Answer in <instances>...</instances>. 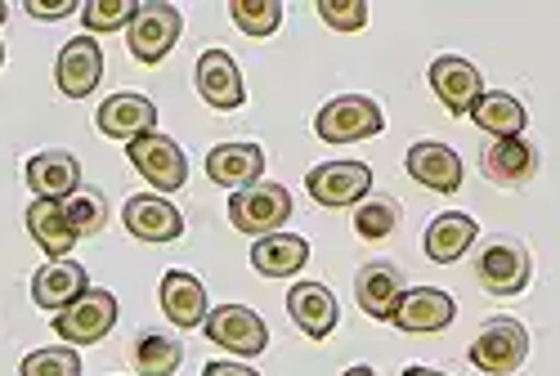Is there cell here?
Listing matches in <instances>:
<instances>
[{
	"label": "cell",
	"mask_w": 560,
	"mask_h": 376,
	"mask_svg": "<svg viewBox=\"0 0 560 376\" xmlns=\"http://www.w3.org/2000/svg\"><path fill=\"white\" fill-rule=\"evenodd\" d=\"M288 220H292V193L283 184H252L229 198V224L238 233L265 238V233H278Z\"/></svg>",
	"instance_id": "obj_1"
},
{
	"label": "cell",
	"mask_w": 560,
	"mask_h": 376,
	"mask_svg": "<svg viewBox=\"0 0 560 376\" xmlns=\"http://www.w3.org/2000/svg\"><path fill=\"white\" fill-rule=\"evenodd\" d=\"M117 327V296L104 292V287H90L81 292L68 309L55 314V332L59 341H72V345H95L104 341Z\"/></svg>",
	"instance_id": "obj_2"
},
{
	"label": "cell",
	"mask_w": 560,
	"mask_h": 376,
	"mask_svg": "<svg viewBox=\"0 0 560 376\" xmlns=\"http://www.w3.org/2000/svg\"><path fill=\"white\" fill-rule=\"evenodd\" d=\"M179 10L175 5H162V0H149V5H139L130 27H126V45H130V55L139 63H162L171 50H175V40H179Z\"/></svg>",
	"instance_id": "obj_3"
},
{
	"label": "cell",
	"mask_w": 560,
	"mask_h": 376,
	"mask_svg": "<svg viewBox=\"0 0 560 376\" xmlns=\"http://www.w3.org/2000/svg\"><path fill=\"white\" fill-rule=\"evenodd\" d=\"M382 126H386L382 108L363 99V94H341V99L323 104V113L314 117V130L323 144H354V139L382 134Z\"/></svg>",
	"instance_id": "obj_4"
},
{
	"label": "cell",
	"mask_w": 560,
	"mask_h": 376,
	"mask_svg": "<svg viewBox=\"0 0 560 376\" xmlns=\"http://www.w3.org/2000/svg\"><path fill=\"white\" fill-rule=\"evenodd\" d=\"M202 332H207V341H215L220 350L243 354V359H256V354H265V345H269L265 318H260L256 309H247V305H220V309H211L207 322H202Z\"/></svg>",
	"instance_id": "obj_5"
},
{
	"label": "cell",
	"mask_w": 560,
	"mask_h": 376,
	"mask_svg": "<svg viewBox=\"0 0 560 376\" xmlns=\"http://www.w3.org/2000/svg\"><path fill=\"white\" fill-rule=\"evenodd\" d=\"M529 359V332L516 318H493L480 327V337L471 345V363L489 376H511Z\"/></svg>",
	"instance_id": "obj_6"
},
{
	"label": "cell",
	"mask_w": 560,
	"mask_h": 376,
	"mask_svg": "<svg viewBox=\"0 0 560 376\" xmlns=\"http://www.w3.org/2000/svg\"><path fill=\"white\" fill-rule=\"evenodd\" d=\"M130 149V162H135V171L144 175L158 193H179L184 188V179H189V162H184V149L175 144L171 134H144V139H135V144H126Z\"/></svg>",
	"instance_id": "obj_7"
},
{
	"label": "cell",
	"mask_w": 560,
	"mask_h": 376,
	"mask_svg": "<svg viewBox=\"0 0 560 376\" xmlns=\"http://www.w3.org/2000/svg\"><path fill=\"white\" fill-rule=\"evenodd\" d=\"M476 278H480V287L493 292V296H516V292L529 287L534 260L521 243H489L476 260Z\"/></svg>",
	"instance_id": "obj_8"
},
{
	"label": "cell",
	"mask_w": 560,
	"mask_h": 376,
	"mask_svg": "<svg viewBox=\"0 0 560 376\" xmlns=\"http://www.w3.org/2000/svg\"><path fill=\"white\" fill-rule=\"evenodd\" d=\"M305 188L318 207H350L372 193V166L363 162H323L305 175Z\"/></svg>",
	"instance_id": "obj_9"
},
{
	"label": "cell",
	"mask_w": 560,
	"mask_h": 376,
	"mask_svg": "<svg viewBox=\"0 0 560 376\" xmlns=\"http://www.w3.org/2000/svg\"><path fill=\"white\" fill-rule=\"evenodd\" d=\"M457 318V301L440 287H412L399 296L390 322L408 337H431V332H444V327Z\"/></svg>",
	"instance_id": "obj_10"
},
{
	"label": "cell",
	"mask_w": 560,
	"mask_h": 376,
	"mask_svg": "<svg viewBox=\"0 0 560 376\" xmlns=\"http://www.w3.org/2000/svg\"><path fill=\"white\" fill-rule=\"evenodd\" d=\"M431 90H435V99L453 113V117H466L471 113V104L485 94V81H480V68L471 59H462V55H440L431 63Z\"/></svg>",
	"instance_id": "obj_11"
},
{
	"label": "cell",
	"mask_w": 560,
	"mask_h": 376,
	"mask_svg": "<svg viewBox=\"0 0 560 376\" xmlns=\"http://www.w3.org/2000/svg\"><path fill=\"white\" fill-rule=\"evenodd\" d=\"M95 126H100L108 139L135 144V139H144V134L158 130V104L144 99V94H135V90H121V94H113V99L100 104Z\"/></svg>",
	"instance_id": "obj_12"
},
{
	"label": "cell",
	"mask_w": 560,
	"mask_h": 376,
	"mask_svg": "<svg viewBox=\"0 0 560 376\" xmlns=\"http://www.w3.org/2000/svg\"><path fill=\"white\" fill-rule=\"evenodd\" d=\"M121 220H126V233H135L139 243H175L184 233V215L162 193H135V198H126Z\"/></svg>",
	"instance_id": "obj_13"
},
{
	"label": "cell",
	"mask_w": 560,
	"mask_h": 376,
	"mask_svg": "<svg viewBox=\"0 0 560 376\" xmlns=\"http://www.w3.org/2000/svg\"><path fill=\"white\" fill-rule=\"evenodd\" d=\"M104 77V50L95 36H77L59 50V63H55V81L68 99H85V94H95Z\"/></svg>",
	"instance_id": "obj_14"
},
{
	"label": "cell",
	"mask_w": 560,
	"mask_h": 376,
	"mask_svg": "<svg viewBox=\"0 0 560 376\" xmlns=\"http://www.w3.org/2000/svg\"><path fill=\"white\" fill-rule=\"evenodd\" d=\"M194 81H198V94H202V99H207L211 108H220V113L243 108V99H247L243 72H238V63H233L229 50H207V55L198 59Z\"/></svg>",
	"instance_id": "obj_15"
},
{
	"label": "cell",
	"mask_w": 560,
	"mask_h": 376,
	"mask_svg": "<svg viewBox=\"0 0 560 376\" xmlns=\"http://www.w3.org/2000/svg\"><path fill=\"white\" fill-rule=\"evenodd\" d=\"M288 309H292V322L310 341H328L337 332L341 309H337V296L323 287V282H296L288 292Z\"/></svg>",
	"instance_id": "obj_16"
},
{
	"label": "cell",
	"mask_w": 560,
	"mask_h": 376,
	"mask_svg": "<svg viewBox=\"0 0 560 376\" xmlns=\"http://www.w3.org/2000/svg\"><path fill=\"white\" fill-rule=\"evenodd\" d=\"M265 175V149L260 144H220L207 153V179L229 188V193H243V188L260 184Z\"/></svg>",
	"instance_id": "obj_17"
},
{
	"label": "cell",
	"mask_w": 560,
	"mask_h": 376,
	"mask_svg": "<svg viewBox=\"0 0 560 376\" xmlns=\"http://www.w3.org/2000/svg\"><path fill=\"white\" fill-rule=\"evenodd\" d=\"M399 296H404V273H399L390 260H372V265L359 269V278H354V301H359V309H363L368 318L390 322Z\"/></svg>",
	"instance_id": "obj_18"
},
{
	"label": "cell",
	"mask_w": 560,
	"mask_h": 376,
	"mask_svg": "<svg viewBox=\"0 0 560 376\" xmlns=\"http://www.w3.org/2000/svg\"><path fill=\"white\" fill-rule=\"evenodd\" d=\"M485 175L493 179V184H502V188H521V184H529L534 175H538V149L529 144L525 134H516V139H493V144L485 149Z\"/></svg>",
	"instance_id": "obj_19"
},
{
	"label": "cell",
	"mask_w": 560,
	"mask_h": 376,
	"mask_svg": "<svg viewBox=\"0 0 560 376\" xmlns=\"http://www.w3.org/2000/svg\"><path fill=\"white\" fill-rule=\"evenodd\" d=\"M27 188L45 202H59V198H72L81 188V166L72 153L63 149H45L27 162Z\"/></svg>",
	"instance_id": "obj_20"
},
{
	"label": "cell",
	"mask_w": 560,
	"mask_h": 376,
	"mask_svg": "<svg viewBox=\"0 0 560 376\" xmlns=\"http://www.w3.org/2000/svg\"><path fill=\"white\" fill-rule=\"evenodd\" d=\"M162 314H166L175 327H184V332H194V327H202L207 314H211L207 287H202L194 273L171 269V273L162 278Z\"/></svg>",
	"instance_id": "obj_21"
},
{
	"label": "cell",
	"mask_w": 560,
	"mask_h": 376,
	"mask_svg": "<svg viewBox=\"0 0 560 376\" xmlns=\"http://www.w3.org/2000/svg\"><path fill=\"white\" fill-rule=\"evenodd\" d=\"M81 292H90V278H85V269L77 260H50L45 269H36V278H32V301L45 314L68 309Z\"/></svg>",
	"instance_id": "obj_22"
},
{
	"label": "cell",
	"mask_w": 560,
	"mask_h": 376,
	"mask_svg": "<svg viewBox=\"0 0 560 376\" xmlns=\"http://www.w3.org/2000/svg\"><path fill=\"white\" fill-rule=\"evenodd\" d=\"M408 175L431 188V193H457L462 188V162L448 144H435V139H427V144H412L408 149Z\"/></svg>",
	"instance_id": "obj_23"
},
{
	"label": "cell",
	"mask_w": 560,
	"mask_h": 376,
	"mask_svg": "<svg viewBox=\"0 0 560 376\" xmlns=\"http://www.w3.org/2000/svg\"><path fill=\"white\" fill-rule=\"evenodd\" d=\"M466 117H471L480 130H489L493 139H516V134H525V126H529L525 104L516 99V94H506V90H485Z\"/></svg>",
	"instance_id": "obj_24"
},
{
	"label": "cell",
	"mask_w": 560,
	"mask_h": 376,
	"mask_svg": "<svg viewBox=\"0 0 560 376\" xmlns=\"http://www.w3.org/2000/svg\"><path fill=\"white\" fill-rule=\"evenodd\" d=\"M27 233H32L36 247L50 256V260H68L72 247H77V233H72V224H68V215H63V202L36 198V202L27 207Z\"/></svg>",
	"instance_id": "obj_25"
},
{
	"label": "cell",
	"mask_w": 560,
	"mask_h": 376,
	"mask_svg": "<svg viewBox=\"0 0 560 376\" xmlns=\"http://www.w3.org/2000/svg\"><path fill=\"white\" fill-rule=\"evenodd\" d=\"M305 260H310V243L296 238V233H265L252 247V265L265 278H292L296 269H305Z\"/></svg>",
	"instance_id": "obj_26"
},
{
	"label": "cell",
	"mask_w": 560,
	"mask_h": 376,
	"mask_svg": "<svg viewBox=\"0 0 560 376\" xmlns=\"http://www.w3.org/2000/svg\"><path fill=\"white\" fill-rule=\"evenodd\" d=\"M476 220L471 215H462V211H444L440 220H431V228H427V256L435 260V265H453V260H462L466 251L476 247Z\"/></svg>",
	"instance_id": "obj_27"
},
{
	"label": "cell",
	"mask_w": 560,
	"mask_h": 376,
	"mask_svg": "<svg viewBox=\"0 0 560 376\" xmlns=\"http://www.w3.org/2000/svg\"><path fill=\"white\" fill-rule=\"evenodd\" d=\"M179 359H184V345L162 337V332H144L135 341V372L139 376H175Z\"/></svg>",
	"instance_id": "obj_28"
},
{
	"label": "cell",
	"mask_w": 560,
	"mask_h": 376,
	"mask_svg": "<svg viewBox=\"0 0 560 376\" xmlns=\"http://www.w3.org/2000/svg\"><path fill=\"white\" fill-rule=\"evenodd\" d=\"M229 19L247 36H273L278 23H283V5H278V0H233Z\"/></svg>",
	"instance_id": "obj_29"
},
{
	"label": "cell",
	"mask_w": 560,
	"mask_h": 376,
	"mask_svg": "<svg viewBox=\"0 0 560 376\" xmlns=\"http://www.w3.org/2000/svg\"><path fill=\"white\" fill-rule=\"evenodd\" d=\"M395 224H399V207H395L390 198H368V202H359V211H354V233H359V238H368V243L390 238Z\"/></svg>",
	"instance_id": "obj_30"
},
{
	"label": "cell",
	"mask_w": 560,
	"mask_h": 376,
	"mask_svg": "<svg viewBox=\"0 0 560 376\" xmlns=\"http://www.w3.org/2000/svg\"><path fill=\"white\" fill-rule=\"evenodd\" d=\"M63 215H68L77 238H90V233H100L108 224V207H104V198L95 193V188H85V193L77 188V193L63 202Z\"/></svg>",
	"instance_id": "obj_31"
},
{
	"label": "cell",
	"mask_w": 560,
	"mask_h": 376,
	"mask_svg": "<svg viewBox=\"0 0 560 376\" xmlns=\"http://www.w3.org/2000/svg\"><path fill=\"white\" fill-rule=\"evenodd\" d=\"M19 376H81V354L72 345H50V350H32L19 367Z\"/></svg>",
	"instance_id": "obj_32"
},
{
	"label": "cell",
	"mask_w": 560,
	"mask_h": 376,
	"mask_svg": "<svg viewBox=\"0 0 560 376\" xmlns=\"http://www.w3.org/2000/svg\"><path fill=\"white\" fill-rule=\"evenodd\" d=\"M135 10H139L135 0H85V5H81V23L90 32H121V27H130Z\"/></svg>",
	"instance_id": "obj_33"
},
{
	"label": "cell",
	"mask_w": 560,
	"mask_h": 376,
	"mask_svg": "<svg viewBox=\"0 0 560 376\" xmlns=\"http://www.w3.org/2000/svg\"><path fill=\"white\" fill-rule=\"evenodd\" d=\"M318 19L337 32H359L368 23V5L363 0H318Z\"/></svg>",
	"instance_id": "obj_34"
},
{
	"label": "cell",
	"mask_w": 560,
	"mask_h": 376,
	"mask_svg": "<svg viewBox=\"0 0 560 376\" xmlns=\"http://www.w3.org/2000/svg\"><path fill=\"white\" fill-rule=\"evenodd\" d=\"M77 5L72 0H59V5H45V0H27V14H36V19H63V14H72Z\"/></svg>",
	"instance_id": "obj_35"
},
{
	"label": "cell",
	"mask_w": 560,
	"mask_h": 376,
	"mask_svg": "<svg viewBox=\"0 0 560 376\" xmlns=\"http://www.w3.org/2000/svg\"><path fill=\"white\" fill-rule=\"evenodd\" d=\"M202 376H260V372H252V367H243V363H207Z\"/></svg>",
	"instance_id": "obj_36"
},
{
	"label": "cell",
	"mask_w": 560,
	"mask_h": 376,
	"mask_svg": "<svg viewBox=\"0 0 560 376\" xmlns=\"http://www.w3.org/2000/svg\"><path fill=\"white\" fill-rule=\"evenodd\" d=\"M404 376H448V372H435V367H404Z\"/></svg>",
	"instance_id": "obj_37"
},
{
	"label": "cell",
	"mask_w": 560,
	"mask_h": 376,
	"mask_svg": "<svg viewBox=\"0 0 560 376\" xmlns=\"http://www.w3.org/2000/svg\"><path fill=\"white\" fill-rule=\"evenodd\" d=\"M346 376H377V372H372V367H363V363H359V367H350Z\"/></svg>",
	"instance_id": "obj_38"
},
{
	"label": "cell",
	"mask_w": 560,
	"mask_h": 376,
	"mask_svg": "<svg viewBox=\"0 0 560 376\" xmlns=\"http://www.w3.org/2000/svg\"><path fill=\"white\" fill-rule=\"evenodd\" d=\"M5 14H10V10H5V0H0V23H5Z\"/></svg>",
	"instance_id": "obj_39"
},
{
	"label": "cell",
	"mask_w": 560,
	"mask_h": 376,
	"mask_svg": "<svg viewBox=\"0 0 560 376\" xmlns=\"http://www.w3.org/2000/svg\"><path fill=\"white\" fill-rule=\"evenodd\" d=\"M0 63H5V50H0Z\"/></svg>",
	"instance_id": "obj_40"
}]
</instances>
